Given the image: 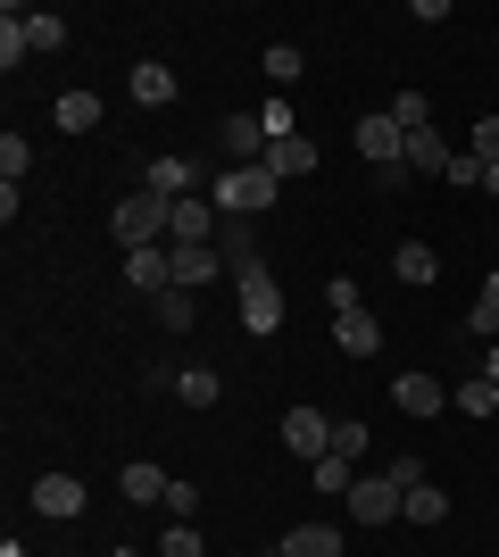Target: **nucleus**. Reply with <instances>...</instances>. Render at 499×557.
<instances>
[{
    "instance_id": "nucleus-1",
    "label": "nucleus",
    "mask_w": 499,
    "mask_h": 557,
    "mask_svg": "<svg viewBox=\"0 0 499 557\" xmlns=\"http://www.w3.org/2000/svg\"><path fill=\"white\" fill-rule=\"evenodd\" d=\"M109 233H117L125 250H166V233H175V200H159V191H125L117 216H109Z\"/></svg>"
},
{
    "instance_id": "nucleus-2",
    "label": "nucleus",
    "mask_w": 499,
    "mask_h": 557,
    "mask_svg": "<svg viewBox=\"0 0 499 557\" xmlns=\"http://www.w3.org/2000/svg\"><path fill=\"white\" fill-rule=\"evenodd\" d=\"M275 175L266 166H216V184H209V200H216V216H259V209H275Z\"/></svg>"
},
{
    "instance_id": "nucleus-3",
    "label": "nucleus",
    "mask_w": 499,
    "mask_h": 557,
    "mask_svg": "<svg viewBox=\"0 0 499 557\" xmlns=\"http://www.w3.org/2000/svg\"><path fill=\"white\" fill-rule=\"evenodd\" d=\"M234 292H241V325H250V333H275V325H284V283L266 275V267L234 275Z\"/></svg>"
},
{
    "instance_id": "nucleus-4",
    "label": "nucleus",
    "mask_w": 499,
    "mask_h": 557,
    "mask_svg": "<svg viewBox=\"0 0 499 557\" xmlns=\"http://www.w3.org/2000/svg\"><path fill=\"white\" fill-rule=\"evenodd\" d=\"M284 449L316 466L333 449V417H325V408H284Z\"/></svg>"
},
{
    "instance_id": "nucleus-5",
    "label": "nucleus",
    "mask_w": 499,
    "mask_h": 557,
    "mask_svg": "<svg viewBox=\"0 0 499 557\" xmlns=\"http://www.w3.org/2000/svg\"><path fill=\"white\" fill-rule=\"evenodd\" d=\"M400 516V483L391 474H358L350 483V524H391Z\"/></svg>"
},
{
    "instance_id": "nucleus-6",
    "label": "nucleus",
    "mask_w": 499,
    "mask_h": 557,
    "mask_svg": "<svg viewBox=\"0 0 499 557\" xmlns=\"http://www.w3.org/2000/svg\"><path fill=\"white\" fill-rule=\"evenodd\" d=\"M216 242V200H175V233H166V250H209Z\"/></svg>"
},
{
    "instance_id": "nucleus-7",
    "label": "nucleus",
    "mask_w": 499,
    "mask_h": 557,
    "mask_svg": "<svg viewBox=\"0 0 499 557\" xmlns=\"http://www.w3.org/2000/svg\"><path fill=\"white\" fill-rule=\"evenodd\" d=\"M333 342H341V358H375L383 349V317L375 308H341V317H333Z\"/></svg>"
},
{
    "instance_id": "nucleus-8",
    "label": "nucleus",
    "mask_w": 499,
    "mask_h": 557,
    "mask_svg": "<svg viewBox=\"0 0 499 557\" xmlns=\"http://www.w3.org/2000/svg\"><path fill=\"white\" fill-rule=\"evenodd\" d=\"M125 92L142 100V109H175V100H184V84H175V67H166V59H142V67H134V84H125Z\"/></svg>"
},
{
    "instance_id": "nucleus-9",
    "label": "nucleus",
    "mask_w": 499,
    "mask_h": 557,
    "mask_svg": "<svg viewBox=\"0 0 499 557\" xmlns=\"http://www.w3.org/2000/svg\"><path fill=\"white\" fill-rule=\"evenodd\" d=\"M225 159H234V166H259V159H266V125H259V109L225 116Z\"/></svg>"
},
{
    "instance_id": "nucleus-10",
    "label": "nucleus",
    "mask_w": 499,
    "mask_h": 557,
    "mask_svg": "<svg viewBox=\"0 0 499 557\" xmlns=\"http://www.w3.org/2000/svg\"><path fill=\"white\" fill-rule=\"evenodd\" d=\"M125 283L134 292H175V250H125Z\"/></svg>"
},
{
    "instance_id": "nucleus-11",
    "label": "nucleus",
    "mask_w": 499,
    "mask_h": 557,
    "mask_svg": "<svg viewBox=\"0 0 499 557\" xmlns=\"http://www.w3.org/2000/svg\"><path fill=\"white\" fill-rule=\"evenodd\" d=\"M391 399H400V417H441V408H450V392H441L433 374H400Z\"/></svg>"
},
{
    "instance_id": "nucleus-12",
    "label": "nucleus",
    "mask_w": 499,
    "mask_h": 557,
    "mask_svg": "<svg viewBox=\"0 0 499 557\" xmlns=\"http://www.w3.org/2000/svg\"><path fill=\"white\" fill-rule=\"evenodd\" d=\"M259 166L275 175V184H291V175H316V141H309V134H291V141H275Z\"/></svg>"
},
{
    "instance_id": "nucleus-13",
    "label": "nucleus",
    "mask_w": 499,
    "mask_h": 557,
    "mask_svg": "<svg viewBox=\"0 0 499 557\" xmlns=\"http://www.w3.org/2000/svg\"><path fill=\"white\" fill-rule=\"evenodd\" d=\"M34 508L67 524V516H84V483H75V474H42V483H34Z\"/></svg>"
},
{
    "instance_id": "nucleus-14",
    "label": "nucleus",
    "mask_w": 499,
    "mask_h": 557,
    "mask_svg": "<svg viewBox=\"0 0 499 557\" xmlns=\"http://www.w3.org/2000/svg\"><path fill=\"white\" fill-rule=\"evenodd\" d=\"M117 491H125V499H142V508H150V499H166V491H175V474H166V466H150V458H134V466H125V474H117Z\"/></svg>"
},
{
    "instance_id": "nucleus-15",
    "label": "nucleus",
    "mask_w": 499,
    "mask_h": 557,
    "mask_svg": "<svg viewBox=\"0 0 499 557\" xmlns=\"http://www.w3.org/2000/svg\"><path fill=\"white\" fill-rule=\"evenodd\" d=\"M450 141H441V125H425V134H408V166H416V175H450Z\"/></svg>"
},
{
    "instance_id": "nucleus-16",
    "label": "nucleus",
    "mask_w": 499,
    "mask_h": 557,
    "mask_svg": "<svg viewBox=\"0 0 499 557\" xmlns=\"http://www.w3.org/2000/svg\"><path fill=\"white\" fill-rule=\"evenodd\" d=\"M391 275H400V283H408V292H425V283H433V275H441V258H433V250H425V242H400V250H391Z\"/></svg>"
},
{
    "instance_id": "nucleus-17",
    "label": "nucleus",
    "mask_w": 499,
    "mask_h": 557,
    "mask_svg": "<svg viewBox=\"0 0 499 557\" xmlns=\"http://www.w3.org/2000/svg\"><path fill=\"white\" fill-rule=\"evenodd\" d=\"M400 516H408V524H450V491H433V483L400 491Z\"/></svg>"
},
{
    "instance_id": "nucleus-18",
    "label": "nucleus",
    "mask_w": 499,
    "mask_h": 557,
    "mask_svg": "<svg viewBox=\"0 0 499 557\" xmlns=\"http://www.w3.org/2000/svg\"><path fill=\"white\" fill-rule=\"evenodd\" d=\"M284 557H341V533H333V524H291Z\"/></svg>"
},
{
    "instance_id": "nucleus-19",
    "label": "nucleus",
    "mask_w": 499,
    "mask_h": 557,
    "mask_svg": "<svg viewBox=\"0 0 499 557\" xmlns=\"http://www.w3.org/2000/svg\"><path fill=\"white\" fill-rule=\"evenodd\" d=\"M50 116H59V134H92V125H100V92H59Z\"/></svg>"
},
{
    "instance_id": "nucleus-20",
    "label": "nucleus",
    "mask_w": 499,
    "mask_h": 557,
    "mask_svg": "<svg viewBox=\"0 0 499 557\" xmlns=\"http://www.w3.org/2000/svg\"><path fill=\"white\" fill-rule=\"evenodd\" d=\"M191 175H200L191 159H150V191L159 200H191Z\"/></svg>"
},
{
    "instance_id": "nucleus-21",
    "label": "nucleus",
    "mask_w": 499,
    "mask_h": 557,
    "mask_svg": "<svg viewBox=\"0 0 499 557\" xmlns=\"http://www.w3.org/2000/svg\"><path fill=\"white\" fill-rule=\"evenodd\" d=\"M458 408H466V417H475V424H491L499 417V383H491V374H475V383H458Z\"/></svg>"
},
{
    "instance_id": "nucleus-22",
    "label": "nucleus",
    "mask_w": 499,
    "mask_h": 557,
    "mask_svg": "<svg viewBox=\"0 0 499 557\" xmlns=\"http://www.w3.org/2000/svg\"><path fill=\"white\" fill-rule=\"evenodd\" d=\"M25 42L34 50H67V17H59V9H25Z\"/></svg>"
},
{
    "instance_id": "nucleus-23",
    "label": "nucleus",
    "mask_w": 499,
    "mask_h": 557,
    "mask_svg": "<svg viewBox=\"0 0 499 557\" xmlns=\"http://www.w3.org/2000/svg\"><path fill=\"white\" fill-rule=\"evenodd\" d=\"M17 59H34V42H25V9H0V67L17 75Z\"/></svg>"
},
{
    "instance_id": "nucleus-24",
    "label": "nucleus",
    "mask_w": 499,
    "mask_h": 557,
    "mask_svg": "<svg viewBox=\"0 0 499 557\" xmlns=\"http://www.w3.org/2000/svg\"><path fill=\"white\" fill-rule=\"evenodd\" d=\"M209 275H216V242L209 250H175V292H200Z\"/></svg>"
},
{
    "instance_id": "nucleus-25",
    "label": "nucleus",
    "mask_w": 499,
    "mask_h": 557,
    "mask_svg": "<svg viewBox=\"0 0 499 557\" xmlns=\"http://www.w3.org/2000/svg\"><path fill=\"white\" fill-rule=\"evenodd\" d=\"M300 75H309V50H300V42H275V50H266V84H300Z\"/></svg>"
},
{
    "instance_id": "nucleus-26",
    "label": "nucleus",
    "mask_w": 499,
    "mask_h": 557,
    "mask_svg": "<svg viewBox=\"0 0 499 557\" xmlns=\"http://www.w3.org/2000/svg\"><path fill=\"white\" fill-rule=\"evenodd\" d=\"M466 325H475L483 342H499V267L483 275V300H475V317H466Z\"/></svg>"
},
{
    "instance_id": "nucleus-27",
    "label": "nucleus",
    "mask_w": 499,
    "mask_h": 557,
    "mask_svg": "<svg viewBox=\"0 0 499 557\" xmlns=\"http://www.w3.org/2000/svg\"><path fill=\"white\" fill-rule=\"evenodd\" d=\"M225 258H234V275L266 267V258H259V233H250V225H225Z\"/></svg>"
},
{
    "instance_id": "nucleus-28",
    "label": "nucleus",
    "mask_w": 499,
    "mask_h": 557,
    "mask_svg": "<svg viewBox=\"0 0 499 557\" xmlns=\"http://www.w3.org/2000/svg\"><path fill=\"white\" fill-rule=\"evenodd\" d=\"M259 125H266V150L300 134V125H291V100H284V92H275V100H259Z\"/></svg>"
},
{
    "instance_id": "nucleus-29",
    "label": "nucleus",
    "mask_w": 499,
    "mask_h": 557,
    "mask_svg": "<svg viewBox=\"0 0 499 557\" xmlns=\"http://www.w3.org/2000/svg\"><path fill=\"white\" fill-rule=\"evenodd\" d=\"M175 399H184V408H216V374H209V367H184Z\"/></svg>"
},
{
    "instance_id": "nucleus-30",
    "label": "nucleus",
    "mask_w": 499,
    "mask_h": 557,
    "mask_svg": "<svg viewBox=\"0 0 499 557\" xmlns=\"http://www.w3.org/2000/svg\"><path fill=\"white\" fill-rule=\"evenodd\" d=\"M309 483H316V491H341V499H350V458H333V449H325V458L309 466Z\"/></svg>"
},
{
    "instance_id": "nucleus-31",
    "label": "nucleus",
    "mask_w": 499,
    "mask_h": 557,
    "mask_svg": "<svg viewBox=\"0 0 499 557\" xmlns=\"http://www.w3.org/2000/svg\"><path fill=\"white\" fill-rule=\"evenodd\" d=\"M391 116H400V134H425V125H433V100L425 92H400V100H391Z\"/></svg>"
},
{
    "instance_id": "nucleus-32",
    "label": "nucleus",
    "mask_w": 499,
    "mask_h": 557,
    "mask_svg": "<svg viewBox=\"0 0 499 557\" xmlns=\"http://www.w3.org/2000/svg\"><path fill=\"white\" fill-rule=\"evenodd\" d=\"M25 166H34V150H25V134H0V175H9V184H25Z\"/></svg>"
},
{
    "instance_id": "nucleus-33",
    "label": "nucleus",
    "mask_w": 499,
    "mask_h": 557,
    "mask_svg": "<svg viewBox=\"0 0 499 557\" xmlns=\"http://www.w3.org/2000/svg\"><path fill=\"white\" fill-rule=\"evenodd\" d=\"M159 325L166 333H191V292H159Z\"/></svg>"
},
{
    "instance_id": "nucleus-34",
    "label": "nucleus",
    "mask_w": 499,
    "mask_h": 557,
    "mask_svg": "<svg viewBox=\"0 0 499 557\" xmlns=\"http://www.w3.org/2000/svg\"><path fill=\"white\" fill-rule=\"evenodd\" d=\"M159 508L175 516V524H191V516H200V483H175V491H166V499H159Z\"/></svg>"
},
{
    "instance_id": "nucleus-35",
    "label": "nucleus",
    "mask_w": 499,
    "mask_h": 557,
    "mask_svg": "<svg viewBox=\"0 0 499 557\" xmlns=\"http://www.w3.org/2000/svg\"><path fill=\"white\" fill-rule=\"evenodd\" d=\"M159 557H200V524H166Z\"/></svg>"
},
{
    "instance_id": "nucleus-36",
    "label": "nucleus",
    "mask_w": 499,
    "mask_h": 557,
    "mask_svg": "<svg viewBox=\"0 0 499 557\" xmlns=\"http://www.w3.org/2000/svg\"><path fill=\"white\" fill-rule=\"evenodd\" d=\"M475 159L499 166V116H475Z\"/></svg>"
},
{
    "instance_id": "nucleus-37",
    "label": "nucleus",
    "mask_w": 499,
    "mask_h": 557,
    "mask_svg": "<svg viewBox=\"0 0 499 557\" xmlns=\"http://www.w3.org/2000/svg\"><path fill=\"white\" fill-rule=\"evenodd\" d=\"M325 308L341 317V308H366V300H358V283H350V275H333V283H325Z\"/></svg>"
},
{
    "instance_id": "nucleus-38",
    "label": "nucleus",
    "mask_w": 499,
    "mask_h": 557,
    "mask_svg": "<svg viewBox=\"0 0 499 557\" xmlns=\"http://www.w3.org/2000/svg\"><path fill=\"white\" fill-rule=\"evenodd\" d=\"M366 449V424H333V458H358Z\"/></svg>"
},
{
    "instance_id": "nucleus-39",
    "label": "nucleus",
    "mask_w": 499,
    "mask_h": 557,
    "mask_svg": "<svg viewBox=\"0 0 499 557\" xmlns=\"http://www.w3.org/2000/svg\"><path fill=\"white\" fill-rule=\"evenodd\" d=\"M483 191H491V200H499V166H483Z\"/></svg>"
},
{
    "instance_id": "nucleus-40",
    "label": "nucleus",
    "mask_w": 499,
    "mask_h": 557,
    "mask_svg": "<svg viewBox=\"0 0 499 557\" xmlns=\"http://www.w3.org/2000/svg\"><path fill=\"white\" fill-rule=\"evenodd\" d=\"M483 374H491V383H499V342H491V358H483Z\"/></svg>"
}]
</instances>
